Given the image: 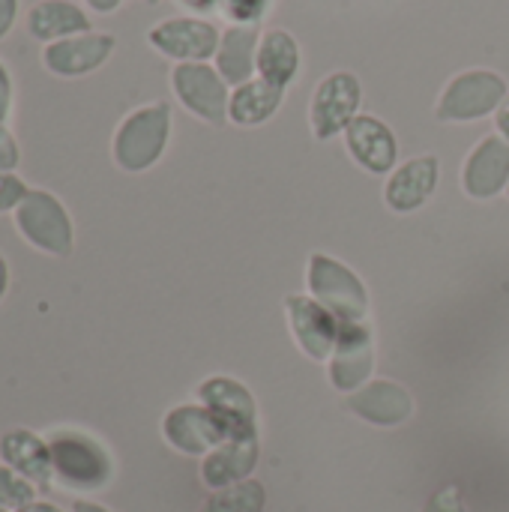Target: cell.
Segmentation results:
<instances>
[{
  "label": "cell",
  "instance_id": "cell-23",
  "mask_svg": "<svg viewBox=\"0 0 509 512\" xmlns=\"http://www.w3.org/2000/svg\"><path fill=\"white\" fill-rule=\"evenodd\" d=\"M282 93L285 90L273 87L264 78L246 81V84L234 87L231 102H228V117L237 126H258V123H264V120H270L276 114V108L282 105Z\"/></svg>",
  "mask_w": 509,
  "mask_h": 512
},
{
  "label": "cell",
  "instance_id": "cell-13",
  "mask_svg": "<svg viewBox=\"0 0 509 512\" xmlns=\"http://www.w3.org/2000/svg\"><path fill=\"white\" fill-rule=\"evenodd\" d=\"M345 144L354 162L372 174H387L396 168V159H399L396 135L384 120L372 114H357L351 120V126L345 129Z\"/></svg>",
  "mask_w": 509,
  "mask_h": 512
},
{
  "label": "cell",
  "instance_id": "cell-33",
  "mask_svg": "<svg viewBox=\"0 0 509 512\" xmlns=\"http://www.w3.org/2000/svg\"><path fill=\"white\" fill-rule=\"evenodd\" d=\"M6 291H9V261H6V255L0 252V303H3V297H6Z\"/></svg>",
  "mask_w": 509,
  "mask_h": 512
},
{
  "label": "cell",
  "instance_id": "cell-2",
  "mask_svg": "<svg viewBox=\"0 0 509 512\" xmlns=\"http://www.w3.org/2000/svg\"><path fill=\"white\" fill-rule=\"evenodd\" d=\"M15 228L24 243L51 258H69L75 246V228L60 198L45 189H30L15 210Z\"/></svg>",
  "mask_w": 509,
  "mask_h": 512
},
{
  "label": "cell",
  "instance_id": "cell-21",
  "mask_svg": "<svg viewBox=\"0 0 509 512\" xmlns=\"http://www.w3.org/2000/svg\"><path fill=\"white\" fill-rule=\"evenodd\" d=\"M255 66L261 72L264 81H270L273 87L285 90L300 69V48L297 39L285 30H267L258 42V57Z\"/></svg>",
  "mask_w": 509,
  "mask_h": 512
},
{
  "label": "cell",
  "instance_id": "cell-16",
  "mask_svg": "<svg viewBox=\"0 0 509 512\" xmlns=\"http://www.w3.org/2000/svg\"><path fill=\"white\" fill-rule=\"evenodd\" d=\"M111 51H114L111 33H81V36L51 42L45 48V66L54 75L75 78V75H87L99 69L111 57Z\"/></svg>",
  "mask_w": 509,
  "mask_h": 512
},
{
  "label": "cell",
  "instance_id": "cell-9",
  "mask_svg": "<svg viewBox=\"0 0 509 512\" xmlns=\"http://www.w3.org/2000/svg\"><path fill=\"white\" fill-rule=\"evenodd\" d=\"M375 369V351H372V333L363 321L339 324V339L330 354V381L342 393H357Z\"/></svg>",
  "mask_w": 509,
  "mask_h": 512
},
{
  "label": "cell",
  "instance_id": "cell-40",
  "mask_svg": "<svg viewBox=\"0 0 509 512\" xmlns=\"http://www.w3.org/2000/svg\"><path fill=\"white\" fill-rule=\"evenodd\" d=\"M507 192H509V189H507Z\"/></svg>",
  "mask_w": 509,
  "mask_h": 512
},
{
  "label": "cell",
  "instance_id": "cell-4",
  "mask_svg": "<svg viewBox=\"0 0 509 512\" xmlns=\"http://www.w3.org/2000/svg\"><path fill=\"white\" fill-rule=\"evenodd\" d=\"M309 288H312V297L339 321L357 324L369 312V294L360 276L348 264L324 252H315L309 258Z\"/></svg>",
  "mask_w": 509,
  "mask_h": 512
},
{
  "label": "cell",
  "instance_id": "cell-27",
  "mask_svg": "<svg viewBox=\"0 0 509 512\" xmlns=\"http://www.w3.org/2000/svg\"><path fill=\"white\" fill-rule=\"evenodd\" d=\"M267 0H225V9L240 24H255L264 12Z\"/></svg>",
  "mask_w": 509,
  "mask_h": 512
},
{
  "label": "cell",
  "instance_id": "cell-25",
  "mask_svg": "<svg viewBox=\"0 0 509 512\" xmlns=\"http://www.w3.org/2000/svg\"><path fill=\"white\" fill-rule=\"evenodd\" d=\"M33 501H36V486L0 462V507L9 512H18L21 507L33 504Z\"/></svg>",
  "mask_w": 509,
  "mask_h": 512
},
{
  "label": "cell",
  "instance_id": "cell-22",
  "mask_svg": "<svg viewBox=\"0 0 509 512\" xmlns=\"http://www.w3.org/2000/svg\"><path fill=\"white\" fill-rule=\"evenodd\" d=\"M27 27L36 39H69V36H81L90 33V18L69 0H42L30 9L27 15Z\"/></svg>",
  "mask_w": 509,
  "mask_h": 512
},
{
  "label": "cell",
  "instance_id": "cell-17",
  "mask_svg": "<svg viewBox=\"0 0 509 512\" xmlns=\"http://www.w3.org/2000/svg\"><path fill=\"white\" fill-rule=\"evenodd\" d=\"M438 177H441V162L438 156H417L408 159L405 165H399L384 189L387 207L396 213H411L420 210L432 192L438 189Z\"/></svg>",
  "mask_w": 509,
  "mask_h": 512
},
{
  "label": "cell",
  "instance_id": "cell-6",
  "mask_svg": "<svg viewBox=\"0 0 509 512\" xmlns=\"http://www.w3.org/2000/svg\"><path fill=\"white\" fill-rule=\"evenodd\" d=\"M363 102V87L354 72L327 75L312 96V132L318 141H327L351 126Z\"/></svg>",
  "mask_w": 509,
  "mask_h": 512
},
{
  "label": "cell",
  "instance_id": "cell-12",
  "mask_svg": "<svg viewBox=\"0 0 509 512\" xmlns=\"http://www.w3.org/2000/svg\"><path fill=\"white\" fill-rule=\"evenodd\" d=\"M198 399H201L204 408H210L228 426L231 441L234 438H258L255 399L240 381L225 378V375H213L198 387Z\"/></svg>",
  "mask_w": 509,
  "mask_h": 512
},
{
  "label": "cell",
  "instance_id": "cell-34",
  "mask_svg": "<svg viewBox=\"0 0 509 512\" xmlns=\"http://www.w3.org/2000/svg\"><path fill=\"white\" fill-rule=\"evenodd\" d=\"M18 512H63V510H60L57 504H48V501H39V498H36L33 504L21 507V510H18Z\"/></svg>",
  "mask_w": 509,
  "mask_h": 512
},
{
  "label": "cell",
  "instance_id": "cell-10",
  "mask_svg": "<svg viewBox=\"0 0 509 512\" xmlns=\"http://www.w3.org/2000/svg\"><path fill=\"white\" fill-rule=\"evenodd\" d=\"M150 45L180 63H204L219 51V30L201 18H168L147 33Z\"/></svg>",
  "mask_w": 509,
  "mask_h": 512
},
{
  "label": "cell",
  "instance_id": "cell-11",
  "mask_svg": "<svg viewBox=\"0 0 509 512\" xmlns=\"http://www.w3.org/2000/svg\"><path fill=\"white\" fill-rule=\"evenodd\" d=\"M285 309L300 351L312 360H330L342 321L333 318L315 297H303V294H291L285 300Z\"/></svg>",
  "mask_w": 509,
  "mask_h": 512
},
{
  "label": "cell",
  "instance_id": "cell-35",
  "mask_svg": "<svg viewBox=\"0 0 509 512\" xmlns=\"http://www.w3.org/2000/svg\"><path fill=\"white\" fill-rule=\"evenodd\" d=\"M180 3H186L189 9H201V12H210V9H216L219 3H225V0H180Z\"/></svg>",
  "mask_w": 509,
  "mask_h": 512
},
{
  "label": "cell",
  "instance_id": "cell-32",
  "mask_svg": "<svg viewBox=\"0 0 509 512\" xmlns=\"http://www.w3.org/2000/svg\"><path fill=\"white\" fill-rule=\"evenodd\" d=\"M495 123H498V132H501V138L509 141V93L507 99L501 102V108L495 111Z\"/></svg>",
  "mask_w": 509,
  "mask_h": 512
},
{
  "label": "cell",
  "instance_id": "cell-20",
  "mask_svg": "<svg viewBox=\"0 0 509 512\" xmlns=\"http://www.w3.org/2000/svg\"><path fill=\"white\" fill-rule=\"evenodd\" d=\"M255 57H258V27L255 24H237L222 33L216 63H219V75L225 78V84H234V87L246 84L255 69Z\"/></svg>",
  "mask_w": 509,
  "mask_h": 512
},
{
  "label": "cell",
  "instance_id": "cell-3",
  "mask_svg": "<svg viewBox=\"0 0 509 512\" xmlns=\"http://www.w3.org/2000/svg\"><path fill=\"white\" fill-rule=\"evenodd\" d=\"M171 108L165 102L144 105L132 111L114 135V162L123 171H147L168 144Z\"/></svg>",
  "mask_w": 509,
  "mask_h": 512
},
{
  "label": "cell",
  "instance_id": "cell-24",
  "mask_svg": "<svg viewBox=\"0 0 509 512\" xmlns=\"http://www.w3.org/2000/svg\"><path fill=\"white\" fill-rule=\"evenodd\" d=\"M267 495L258 480L237 483L231 489H219L207 498L201 512H264Z\"/></svg>",
  "mask_w": 509,
  "mask_h": 512
},
{
  "label": "cell",
  "instance_id": "cell-28",
  "mask_svg": "<svg viewBox=\"0 0 509 512\" xmlns=\"http://www.w3.org/2000/svg\"><path fill=\"white\" fill-rule=\"evenodd\" d=\"M426 512H465V504H462V495H459V489L456 486H447V489H441L432 501H429V507Z\"/></svg>",
  "mask_w": 509,
  "mask_h": 512
},
{
  "label": "cell",
  "instance_id": "cell-36",
  "mask_svg": "<svg viewBox=\"0 0 509 512\" xmlns=\"http://www.w3.org/2000/svg\"><path fill=\"white\" fill-rule=\"evenodd\" d=\"M72 512H111V510H105L102 504H93V501H75V504H72Z\"/></svg>",
  "mask_w": 509,
  "mask_h": 512
},
{
  "label": "cell",
  "instance_id": "cell-37",
  "mask_svg": "<svg viewBox=\"0 0 509 512\" xmlns=\"http://www.w3.org/2000/svg\"><path fill=\"white\" fill-rule=\"evenodd\" d=\"M96 12H114L120 6V0H87Z\"/></svg>",
  "mask_w": 509,
  "mask_h": 512
},
{
  "label": "cell",
  "instance_id": "cell-38",
  "mask_svg": "<svg viewBox=\"0 0 509 512\" xmlns=\"http://www.w3.org/2000/svg\"><path fill=\"white\" fill-rule=\"evenodd\" d=\"M0 512H9V510H3V507H0Z\"/></svg>",
  "mask_w": 509,
  "mask_h": 512
},
{
  "label": "cell",
  "instance_id": "cell-7",
  "mask_svg": "<svg viewBox=\"0 0 509 512\" xmlns=\"http://www.w3.org/2000/svg\"><path fill=\"white\" fill-rule=\"evenodd\" d=\"M162 435L174 450L186 456H207L225 441H231L228 426L204 405L171 408L162 420Z\"/></svg>",
  "mask_w": 509,
  "mask_h": 512
},
{
  "label": "cell",
  "instance_id": "cell-5",
  "mask_svg": "<svg viewBox=\"0 0 509 512\" xmlns=\"http://www.w3.org/2000/svg\"><path fill=\"white\" fill-rule=\"evenodd\" d=\"M504 99H507V81L498 72L468 69L444 87L435 114L444 123H468L498 111Z\"/></svg>",
  "mask_w": 509,
  "mask_h": 512
},
{
  "label": "cell",
  "instance_id": "cell-30",
  "mask_svg": "<svg viewBox=\"0 0 509 512\" xmlns=\"http://www.w3.org/2000/svg\"><path fill=\"white\" fill-rule=\"evenodd\" d=\"M9 105H12V84H9V72L6 66L0 63V123L6 120L9 114Z\"/></svg>",
  "mask_w": 509,
  "mask_h": 512
},
{
  "label": "cell",
  "instance_id": "cell-8",
  "mask_svg": "<svg viewBox=\"0 0 509 512\" xmlns=\"http://www.w3.org/2000/svg\"><path fill=\"white\" fill-rule=\"evenodd\" d=\"M171 84H174L177 99L201 120L222 123L228 117L231 96L219 69L207 63H177V69L171 72Z\"/></svg>",
  "mask_w": 509,
  "mask_h": 512
},
{
  "label": "cell",
  "instance_id": "cell-19",
  "mask_svg": "<svg viewBox=\"0 0 509 512\" xmlns=\"http://www.w3.org/2000/svg\"><path fill=\"white\" fill-rule=\"evenodd\" d=\"M255 465H258V438H234L204 456L201 480L213 492L231 489L237 483H246Z\"/></svg>",
  "mask_w": 509,
  "mask_h": 512
},
{
  "label": "cell",
  "instance_id": "cell-29",
  "mask_svg": "<svg viewBox=\"0 0 509 512\" xmlns=\"http://www.w3.org/2000/svg\"><path fill=\"white\" fill-rule=\"evenodd\" d=\"M18 159H21L18 144H15V138H12V132L0 123V171L18 168Z\"/></svg>",
  "mask_w": 509,
  "mask_h": 512
},
{
  "label": "cell",
  "instance_id": "cell-15",
  "mask_svg": "<svg viewBox=\"0 0 509 512\" xmlns=\"http://www.w3.org/2000/svg\"><path fill=\"white\" fill-rule=\"evenodd\" d=\"M0 462L30 480L39 489L51 486L54 465H51V447L48 438H39L30 429H9L0 435Z\"/></svg>",
  "mask_w": 509,
  "mask_h": 512
},
{
  "label": "cell",
  "instance_id": "cell-26",
  "mask_svg": "<svg viewBox=\"0 0 509 512\" xmlns=\"http://www.w3.org/2000/svg\"><path fill=\"white\" fill-rule=\"evenodd\" d=\"M30 186L15 171H0V213L18 210V204L27 198Z\"/></svg>",
  "mask_w": 509,
  "mask_h": 512
},
{
  "label": "cell",
  "instance_id": "cell-1",
  "mask_svg": "<svg viewBox=\"0 0 509 512\" xmlns=\"http://www.w3.org/2000/svg\"><path fill=\"white\" fill-rule=\"evenodd\" d=\"M48 447L60 486L72 492H99L111 483L114 462L96 438L75 429H57L48 435Z\"/></svg>",
  "mask_w": 509,
  "mask_h": 512
},
{
  "label": "cell",
  "instance_id": "cell-14",
  "mask_svg": "<svg viewBox=\"0 0 509 512\" xmlns=\"http://www.w3.org/2000/svg\"><path fill=\"white\" fill-rule=\"evenodd\" d=\"M462 183L471 198H495L504 192L509 186V141L501 135L483 138L465 162Z\"/></svg>",
  "mask_w": 509,
  "mask_h": 512
},
{
  "label": "cell",
  "instance_id": "cell-18",
  "mask_svg": "<svg viewBox=\"0 0 509 512\" xmlns=\"http://www.w3.org/2000/svg\"><path fill=\"white\" fill-rule=\"evenodd\" d=\"M348 408L372 426H402L414 414V399L396 381H372L348 396Z\"/></svg>",
  "mask_w": 509,
  "mask_h": 512
},
{
  "label": "cell",
  "instance_id": "cell-39",
  "mask_svg": "<svg viewBox=\"0 0 509 512\" xmlns=\"http://www.w3.org/2000/svg\"><path fill=\"white\" fill-rule=\"evenodd\" d=\"M150 3H156V0H150Z\"/></svg>",
  "mask_w": 509,
  "mask_h": 512
},
{
  "label": "cell",
  "instance_id": "cell-31",
  "mask_svg": "<svg viewBox=\"0 0 509 512\" xmlns=\"http://www.w3.org/2000/svg\"><path fill=\"white\" fill-rule=\"evenodd\" d=\"M15 9H18V0H0V39L9 33L12 21H15Z\"/></svg>",
  "mask_w": 509,
  "mask_h": 512
}]
</instances>
